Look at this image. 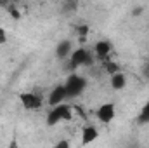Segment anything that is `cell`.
Segmentation results:
<instances>
[{
  "mask_svg": "<svg viewBox=\"0 0 149 148\" xmlns=\"http://www.w3.org/2000/svg\"><path fill=\"white\" fill-rule=\"evenodd\" d=\"M137 122L142 125V124H149V99L144 103V106L139 111V117H137Z\"/></svg>",
  "mask_w": 149,
  "mask_h": 148,
  "instance_id": "cell-11",
  "label": "cell"
},
{
  "mask_svg": "<svg viewBox=\"0 0 149 148\" xmlns=\"http://www.w3.org/2000/svg\"><path fill=\"white\" fill-rule=\"evenodd\" d=\"M5 40H7V33H5V30L0 26V47L5 44Z\"/></svg>",
  "mask_w": 149,
  "mask_h": 148,
  "instance_id": "cell-16",
  "label": "cell"
},
{
  "mask_svg": "<svg viewBox=\"0 0 149 148\" xmlns=\"http://www.w3.org/2000/svg\"><path fill=\"white\" fill-rule=\"evenodd\" d=\"M0 5H2V4H0Z\"/></svg>",
  "mask_w": 149,
  "mask_h": 148,
  "instance_id": "cell-18",
  "label": "cell"
},
{
  "mask_svg": "<svg viewBox=\"0 0 149 148\" xmlns=\"http://www.w3.org/2000/svg\"><path fill=\"white\" fill-rule=\"evenodd\" d=\"M19 103L24 110L28 111H35V110H40L43 106V98L37 94V92H19Z\"/></svg>",
  "mask_w": 149,
  "mask_h": 148,
  "instance_id": "cell-4",
  "label": "cell"
},
{
  "mask_svg": "<svg viewBox=\"0 0 149 148\" xmlns=\"http://www.w3.org/2000/svg\"><path fill=\"white\" fill-rule=\"evenodd\" d=\"M97 138H99V131H97V127H95V125H92V124H85V125L81 127L80 143H81L83 147H87V145H92V143H94Z\"/></svg>",
  "mask_w": 149,
  "mask_h": 148,
  "instance_id": "cell-8",
  "label": "cell"
},
{
  "mask_svg": "<svg viewBox=\"0 0 149 148\" xmlns=\"http://www.w3.org/2000/svg\"><path fill=\"white\" fill-rule=\"evenodd\" d=\"M109 84H111V87L114 91L125 89V87H127V75L123 73V72H118V73L111 75V77H109Z\"/></svg>",
  "mask_w": 149,
  "mask_h": 148,
  "instance_id": "cell-9",
  "label": "cell"
},
{
  "mask_svg": "<svg viewBox=\"0 0 149 148\" xmlns=\"http://www.w3.org/2000/svg\"><path fill=\"white\" fill-rule=\"evenodd\" d=\"M102 66H104V72L109 75V77L120 72V65H118L116 61H113V59H109V61H104V63H102Z\"/></svg>",
  "mask_w": 149,
  "mask_h": 148,
  "instance_id": "cell-12",
  "label": "cell"
},
{
  "mask_svg": "<svg viewBox=\"0 0 149 148\" xmlns=\"http://www.w3.org/2000/svg\"><path fill=\"white\" fill-rule=\"evenodd\" d=\"M9 12H10V18H12V19H19V18H21L19 11H17L16 7H9Z\"/></svg>",
  "mask_w": 149,
  "mask_h": 148,
  "instance_id": "cell-14",
  "label": "cell"
},
{
  "mask_svg": "<svg viewBox=\"0 0 149 148\" xmlns=\"http://www.w3.org/2000/svg\"><path fill=\"white\" fill-rule=\"evenodd\" d=\"M95 117L101 124H111L116 117V105L113 101H108V103H102L97 111H95Z\"/></svg>",
  "mask_w": 149,
  "mask_h": 148,
  "instance_id": "cell-5",
  "label": "cell"
},
{
  "mask_svg": "<svg viewBox=\"0 0 149 148\" xmlns=\"http://www.w3.org/2000/svg\"><path fill=\"white\" fill-rule=\"evenodd\" d=\"M142 75H144V77H146V78L149 80V63L146 65V66H144V70H142Z\"/></svg>",
  "mask_w": 149,
  "mask_h": 148,
  "instance_id": "cell-17",
  "label": "cell"
},
{
  "mask_svg": "<svg viewBox=\"0 0 149 148\" xmlns=\"http://www.w3.org/2000/svg\"><path fill=\"white\" fill-rule=\"evenodd\" d=\"M73 115H74L73 106L68 105V103H63V105H57V106H54V108H50L47 111L45 122H47V125L52 127V125H57L61 122H70L73 118Z\"/></svg>",
  "mask_w": 149,
  "mask_h": 148,
  "instance_id": "cell-1",
  "label": "cell"
},
{
  "mask_svg": "<svg viewBox=\"0 0 149 148\" xmlns=\"http://www.w3.org/2000/svg\"><path fill=\"white\" fill-rule=\"evenodd\" d=\"M92 61H94V59H92V54H90L85 47H78V49H73L71 56L68 58V68L74 73L78 68L92 65Z\"/></svg>",
  "mask_w": 149,
  "mask_h": 148,
  "instance_id": "cell-2",
  "label": "cell"
},
{
  "mask_svg": "<svg viewBox=\"0 0 149 148\" xmlns=\"http://www.w3.org/2000/svg\"><path fill=\"white\" fill-rule=\"evenodd\" d=\"M111 52H113V44L109 40H99L94 45V56L95 59H99L101 63L109 61L111 59Z\"/></svg>",
  "mask_w": 149,
  "mask_h": 148,
  "instance_id": "cell-7",
  "label": "cell"
},
{
  "mask_svg": "<svg viewBox=\"0 0 149 148\" xmlns=\"http://www.w3.org/2000/svg\"><path fill=\"white\" fill-rule=\"evenodd\" d=\"M71 52H73V45H71L70 40H63V42L57 45V49H56V54H57L61 59H68V58L71 56Z\"/></svg>",
  "mask_w": 149,
  "mask_h": 148,
  "instance_id": "cell-10",
  "label": "cell"
},
{
  "mask_svg": "<svg viewBox=\"0 0 149 148\" xmlns=\"http://www.w3.org/2000/svg\"><path fill=\"white\" fill-rule=\"evenodd\" d=\"M5 148H21V145H19V141H17L16 138H12V140L9 141V145H7Z\"/></svg>",
  "mask_w": 149,
  "mask_h": 148,
  "instance_id": "cell-15",
  "label": "cell"
},
{
  "mask_svg": "<svg viewBox=\"0 0 149 148\" xmlns=\"http://www.w3.org/2000/svg\"><path fill=\"white\" fill-rule=\"evenodd\" d=\"M66 99H68V94H66L64 84H59V85H56V87L50 89V92H49V96H47V105H49L50 108H54V106H57V105L66 103Z\"/></svg>",
  "mask_w": 149,
  "mask_h": 148,
  "instance_id": "cell-6",
  "label": "cell"
},
{
  "mask_svg": "<svg viewBox=\"0 0 149 148\" xmlns=\"http://www.w3.org/2000/svg\"><path fill=\"white\" fill-rule=\"evenodd\" d=\"M54 148H71V145H70L68 140H59V141L54 145Z\"/></svg>",
  "mask_w": 149,
  "mask_h": 148,
  "instance_id": "cell-13",
  "label": "cell"
},
{
  "mask_svg": "<svg viewBox=\"0 0 149 148\" xmlns=\"http://www.w3.org/2000/svg\"><path fill=\"white\" fill-rule=\"evenodd\" d=\"M64 89H66L68 98H78V96L83 94V91L87 89V78L74 72V73H71L66 78Z\"/></svg>",
  "mask_w": 149,
  "mask_h": 148,
  "instance_id": "cell-3",
  "label": "cell"
}]
</instances>
